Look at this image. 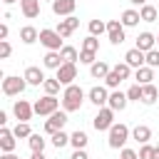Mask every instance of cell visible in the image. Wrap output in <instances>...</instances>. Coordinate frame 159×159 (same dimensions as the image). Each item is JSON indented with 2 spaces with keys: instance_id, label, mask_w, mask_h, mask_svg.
<instances>
[{
  "instance_id": "1",
  "label": "cell",
  "mask_w": 159,
  "mask_h": 159,
  "mask_svg": "<svg viewBox=\"0 0 159 159\" xmlns=\"http://www.w3.org/2000/svg\"><path fill=\"white\" fill-rule=\"evenodd\" d=\"M84 102V89L80 84H67L62 92V109L65 112H77Z\"/></svg>"
},
{
  "instance_id": "2",
  "label": "cell",
  "mask_w": 159,
  "mask_h": 159,
  "mask_svg": "<svg viewBox=\"0 0 159 159\" xmlns=\"http://www.w3.org/2000/svg\"><path fill=\"white\" fill-rule=\"evenodd\" d=\"M127 139H129V127L127 124H112L109 127V137H107V144L112 147V149H122L124 144H127Z\"/></svg>"
},
{
  "instance_id": "3",
  "label": "cell",
  "mask_w": 159,
  "mask_h": 159,
  "mask_svg": "<svg viewBox=\"0 0 159 159\" xmlns=\"http://www.w3.org/2000/svg\"><path fill=\"white\" fill-rule=\"evenodd\" d=\"M114 124V109L112 107H99V112L92 119V127L97 132H109V127Z\"/></svg>"
},
{
  "instance_id": "4",
  "label": "cell",
  "mask_w": 159,
  "mask_h": 159,
  "mask_svg": "<svg viewBox=\"0 0 159 159\" xmlns=\"http://www.w3.org/2000/svg\"><path fill=\"white\" fill-rule=\"evenodd\" d=\"M25 87H27V80H25V77H15V75H10V77L2 80V94H7V97H17V94H22Z\"/></svg>"
},
{
  "instance_id": "5",
  "label": "cell",
  "mask_w": 159,
  "mask_h": 159,
  "mask_svg": "<svg viewBox=\"0 0 159 159\" xmlns=\"http://www.w3.org/2000/svg\"><path fill=\"white\" fill-rule=\"evenodd\" d=\"M32 107H35V114H40V117H50L52 112L60 109V99H57L55 94H45V97L37 99Z\"/></svg>"
},
{
  "instance_id": "6",
  "label": "cell",
  "mask_w": 159,
  "mask_h": 159,
  "mask_svg": "<svg viewBox=\"0 0 159 159\" xmlns=\"http://www.w3.org/2000/svg\"><path fill=\"white\" fill-rule=\"evenodd\" d=\"M62 40H65V37H62L57 30H47V27H45V30H40V42H42L47 50H57V52H60V50L65 47V45H62Z\"/></svg>"
},
{
  "instance_id": "7",
  "label": "cell",
  "mask_w": 159,
  "mask_h": 159,
  "mask_svg": "<svg viewBox=\"0 0 159 159\" xmlns=\"http://www.w3.org/2000/svg\"><path fill=\"white\" fill-rule=\"evenodd\" d=\"M65 124H67V112H65V109H62V112L57 109V112H52V114H50V119L45 122V134H50V137H52V134H55V132H60Z\"/></svg>"
},
{
  "instance_id": "8",
  "label": "cell",
  "mask_w": 159,
  "mask_h": 159,
  "mask_svg": "<svg viewBox=\"0 0 159 159\" xmlns=\"http://www.w3.org/2000/svg\"><path fill=\"white\" fill-rule=\"evenodd\" d=\"M107 37L112 45H122L124 42V25L122 20H109L107 22Z\"/></svg>"
},
{
  "instance_id": "9",
  "label": "cell",
  "mask_w": 159,
  "mask_h": 159,
  "mask_svg": "<svg viewBox=\"0 0 159 159\" xmlns=\"http://www.w3.org/2000/svg\"><path fill=\"white\" fill-rule=\"evenodd\" d=\"M55 72H57L55 77H57L65 87H67V84H72V82L77 80V65H75V62H65V65H62L60 70H55Z\"/></svg>"
},
{
  "instance_id": "10",
  "label": "cell",
  "mask_w": 159,
  "mask_h": 159,
  "mask_svg": "<svg viewBox=\"0 0 159 159\" xmlns=\"http://www.w3.org/2000/svg\"><path fill=\"white\" fill-rule=\"evenodd\" d=\"M77 7V0H52V12L57 17H70Z\"/></svg>"
},
{
  "instance_id": "11",
  "label": "cell",
  "mask_w": 159,
  "mask_h": 159,
  "mask_svg": "<svg viewBox=\"0 0 159 159\" xmlns=\"http://www.w3.org/2000/svg\"><path fill=\"white\" fill-rule=\"evenodd\" d=\"M124 62H127L129 67L139 70V67H144V65H147V52H142V50L132 47V50H127V55H124Z\"/></svg>"
},
{
  "instance_id": "12",
  "label": "cell",
  "mask_w": 159,
  "mask_h": 159,
  "mask_svg": "<svg viewBox=\"0 0 159 159\" xmlns=\"http://www.w3.org/2000/svg\"><path fill=\"white\" fill-rule=\"evenodd\" d=\"M12 112H15V117H17L20 122H30V117H32L35 107H32L27 99H17V102L12 104Z\"/></svg>"
},
{
  "instance_id": "13",
  "label": "cell",
  "mask_w": 159,
  "mask_h": 159,
  "mask_svg": "<svg viewBox=\"0 0 159 159\" xmlns=\"http://www.w3.org/2000/svg\"><path fill=\"white\" fill-rule=\"evenodd\" d=\"M77 27H80V20H77L75 15H70V17H65V20H60V22H57V32H60L62 37H70Z\"/></svg>"
},
{
  "instance_id": "14",
  "label": "cell",
  "mask_w": 159,
  "mask_h": 159,
  "mask_svg": "<svg viewBox=\"0 0 159 159\" xmlns=\"http://www.w3.org/2000/svg\"><path fill=\"white\" fill-rule=\"evenodd\" d=\"M87 99H89L94 107H104V104L109 102V94H107L104 87H92V89L87 92Z\"/></svg>"
},
{
  "instance_id": "15",
  "label": "cell",
  "mask_w": 159,
  "mask_h": 159,
  "mask_svg": "<svg viewBox=\"0 0 159 159\" xmlns=\"http://www.w3.org/2000/svg\"><path fill=\"white\" fill-rule=\"evenodd\" d=\"M114 112H122V109H127V104H129V97H127V92H119V89H114L112 94H109V102H107Z\"/></svg>"
},
{
  "instance_id": "16",
  "label": "cell",
  "mask_w": 159,
  "mask_h": 159,
  "mask_svg": "<svg viewBox=\"0 0 159 159\" xmlns=\"http://www.w3.org/2000/svg\"><path fill=\"white\" fill-rule=\"evenodd\" d=\"M25 80H27V84H32V87H40V84H45V72L40 70V67H27L25 70V75H22Z\"/></svg>"
},
{
  "instance_id": "17",
  "label": "cell",
  "mask_w": 159,
  "mask_h": 159,
  "mask_svg": "<svg viewBox=\"0 0 159 159\" xmlns=\"http://www.w3.org/2000/svg\"><path fill=\"white\" fill-rule=\"evenodd\" d=\"M20 12L27 20H35L40 15V0H20Z\"/></svg>"
},
{
  "instance_id": "18",
  "label": "cell",
  "mask_w": 159,
  "mask_h": 159,
  "mask_svg": "<svg viewBox=\"0 0 159 159\" xmlns=\"http://www.w3.org/2000/svg\"><path fill=\"white\" fill-rule=\"evenodd\" d=\"M42 65H45L47 70H60V67L65 65V60H62V55H60L57 50H47V55L42 57Z\"/></svg>"
},
{
  "instance_id": "19",
  "label": "cell",
  "mask_w": 159,
  "mask_h": 159,
  "mask_svg": "<svg viewBox=\"0 0 159 159\" xmlns=\"http://www.w3.org/2000/svg\"><path fill=\"white\" fill-rule=\"evenodd\" d=\"M154 42H157V37H154L152 32H139V35H137V50H142V52L154 50Z\"/></svg>"
},
{
  "instance_id": "20",
  "label": "cell",
  "mask_w": 159,
  "mask_h": 159,
  "mask_svg": "<svg viewBox=\"0 0 159 159\" xmlns=\"http://www.w3.org/2000/svg\"><path fill=\"white\" fill-rule=\"evenodd\" d=\"M20 40H22L25 45H32V42L40 40V30L32 27V25H25V27H20Z\"/></svg>"
},
{
  "instance_id": "21",
  "label": "cell",
  "mask_w": 159,
  "mask_h": 159,
  "mask_svg": "<svg viewBox=\"0 0 159 159\" xmlns=\"http://www.w3.org/2000/svg\"><path fill=\"white\" fill-rule=\"evenodd\" d=\"M112 72V67L107 65V62H94V65H89V75L94 77V80H107V75Z\"/></svg>"
},
{
  "instance_id": "22",
  "label": "cell",
  "mask_w": 159,
  "mask_h": 159,
  "mask_svg": "<svg viewBox=\"0 0 159 159\" xmlns=\"http://www.w3.org/2000/svg\"><path fill=\"white\" fill-rule=\"evenodd\" d=\"M134 80H137V84H149V82L154 80V67L144 65V67L134 70Z\"/></svg>"
},
{
  "instance_id": "23",
  "label": "cell",
  "mask_w": 159,
  "mask_h": 159,
  "mask_svg": "<svg viewBox=\"0 0 159 159\" xmlns=\"http://www.w3.org/2000/svg\"><path fill=\"white\" fill-rule=\"evenodd\" d=\"M132 139L139 142V144H147V142L152 139V129H149L147 124H137V127L132 129Z\"/></svg>"
},
{
  "instance_id": "24",
  "label": "cell",
  "mask_w": 159,
  "mask_h": 159,
  "mask_svg": "<svg viewBox=\"0 0 159 159\" xmlns=\"http://www.w3.org/2000/svg\"><path fill=\"white\" fill-rule=\"evenodd\" d=\"M15 134H12V129H0V149L2 152H12L15 149Z\"/></svg>"
},
{
  "instance_id": "25",
  "label": "cell",
  "mask_w": 159,
  "mask_h": 159,
  "mask_svg": "<svg viewBox=\"0 0 159 159\" xmlns=\"http://www.w3.org/2000/svg\"><path fill=\"white\" fill-rule=\"evenodd\" d=\"M157 97H159V89H157L152 82H149V84H142V102H144V104H154Z\"/></svg>"
},
{
  "instance_id": "26",
  "label": "cell",
  "mask_w": 159,
  "mask_h": 159,
  "mask_svg": "<svg viewBox=\"0 0 159 159\" xmlns=\"http://www.w3.org/2000/svg\"><path fill=\"white\" fill-rule=\"evenodd\" d=\"M139 20H142L139 10H124L122 12V25L124 27H134V25H139Z\"/></svg>"
},
{
  "instance_id": "27",
  "label": "cell",
  "mask_w": 159,
  "mask_h": 159,
  "mask_svg": "<svg viewBox=\"0 0 159 159\" xmlns=\"http://www.w3.org/2000/svg\"><path fill=\"white\" fill-rule=\"evenodd\" d=\"M87 142H89V139H87V134H84V132H80V129L70 134V144H72L75 149H84V147H87Z\"/></svg>"
},
{
  "instance_id": "28",
  "label": "cell",
  "mask_w": 159,
  "mask_h": 159,
  "mask_svg": "<svg viewBox=\"0 0 159 159\" xmlns=\"http://www.w3.org/2000/svg\"><path fill=\"white\" fill-rule=\"evenodd\" d=\"M139 15H142L144 22H154V20H157V7H154V5H142V7H139Z\"/></svg>"
},
{
  "instance_id": "29",
  "label": "cell",
  "mask_w": 159,
  "mask_h": 159,
  "mask_svg": "<svg viewBox=\"0 0 159 159\" xmlns=\"http://www.w3.org/2000/svg\"><path fill=\"white\" fill-rule=\"evenodd\" d=\"M60 55H62L65 62H77V60H80V55H77V50H75L72 45H65V47L60 50Z\"/></svg>"
},
{
  "instance_id": "30",
  "label": "cell",
  "mask_w": 159,
  "mask_h": 159,
  "mask_svg": "<svg viewBox=\"0 0 159 159\" xmlns=\"http://www.w3.org/2000/svg\"><path fill=\"white\" fill-rule=\"evenodd\" d=\"M60 84H62V82H60L57 77H47L45 84H42V87H45V94H57V92H60Z\"/></svg>"
},
{
  "instance_id": "31",
  "label": "cell",
  "mask_w": 159,
  "mask_h": 159,
  "mask_svg": "<svg viewBox=\"0 0 159 159\" xmlns=\"http://www.w3.org/2000/svg\"><path fill=\"white\" fill-rule=\"evenodd\" d=\"M65 144H70V134H65L62 129L55 132V134H52V147H55V149H62Z\"/></svg>"
},
{
  "instance_id": "32",
  "label": "cell",
  "mask_w": 159,
  "mask_h": 159,
  "mask_svg": "<svg viewBox=\"0 0 159 159\" xmlns=\"http://www.w3.org/2000/svg\"><path fill=\"white\" fill-rule=\"evenodd\" d=\"M12 134H15L17 139H27L32 132H30V124H27V122H17V127L12 129Z\"/></svg>"
},
{
  "instance_id": "33",
  "label": "cell",
  "mask_w": 159,
  "mask_h": 159,
  "mask_svg": "<svg viewBox=\"0 0 159 159\" xmlns=\"http://www.w3.org/2000/svg\"><path fill=\"white\" fill-rule=\"evenodd\" d=\"M27 144H30L32 152H42V149H45V139H42L40 134H30V137H27Z\"/></svg>"
},
{
  "instance_id": "34",
  "label": "cell",
  "mask_w": 159,
  "mask_h": 159,
  "mask_svg": "<svg viewBox=\"0 0 159 159\" xmlns=\"http://www.w3.org/2000/svg\"><path fill=\"white\" fill-rule=\"evenodd\" d=\"M102 32H107V22H102V20H89V35H102Z\"/></svg>"
},
{
  "instance_id": "35",
  "label": "cell",
  "mask_w": 159,
  "mask_h": 159,
  "mask_svg": "<svg viewBox=\"0 0 159 159\" xmlns=\"http://www.w3.org/2000/svg\"><path fill=\"white\" fill-rule=\"evenodd\" d=\"M82 50H89V52H97V50H99V40H97L94 35H87V37L82 40Z\"/></svg>"
},
{
  "instance_id": "36",
  "label": "cell",
  "mask_w": 159,
  "mask_h": 159,
  "mask_svg": "<svg viewBox=\"0 0 159 159\" xmlns=\"http://www.w3.org/2000/svg\"><path fill=\"white\" fill-rule=\"evenodd\" d=\"M112 70H114V72H117V75H119L122 80H129V75H132V67H129L127 62H117V65H114Z\"/></svg>"
},
{
  "instance_id": "37",
  "label": "cell",
  "mask_w": 159,
  "mask_h": 159,
  "mask_svg": "<svg viewBox=\"0 0 159 159\" xmlns=\"http://www.w3.org/2000/svg\"><path fill=\"white\" fill-rule=\"evenodd\" d=\"M127 97H129V102H139V99H142V84L134 82V84L127 89Z\"/></svg>"
},
{
  "instance_id": "38",
  "label": "cell",
  "mask_w": 159,
  "mask_h": 159,
  "mask_svg": "<svg viewBox=\"0 0 159 159\" xmlns=\"http://www.w3.org/2000/svg\"><path fill=\"white\" fill-rule=\"evenodd\" d=\"M119 82H124V80H122L114 70H112V72L107 75V80H104V84H107V87H112V89H117V87H119Z\"/></svg>"
},
{
  "instance_id": "39",
  "label": "cell",
  "mask_w": 159,
  "mask_h": 159,
  "mask_svg": "<svg viewBox=\"0 0 159 159\" xmlns=\"http://www.w3.org/2000/svg\"><path fill=\"white\" fill-rule=\"evenodd\" d=\"M139 159H157V154H154V147L147 142V144H142V149H139Z\"/></svg>"
},
{
  "instance_id": "40",
  "label": "cell",
  "mask_w": 159,
  "mask_h": 159,
  "mask_svg": "<svg viewBox=\"0 0 159 159\" xmlns=\"http://www.w3.org/2000/svg\"><path fill=\"white\" fill-rule=\"evenodd\" d=\"M94 55H97V52L82 50V52H80V62H82V65H94V62H97V60H94Z\"/></svg>"
},
{
  "instance_id": "41",
  "label": "cell",
  "mask_w": 159,
  "mask_h": 159,
  "mask_svg": "<svg viewBox=\"0 0 159 159\" xmlns=\"http://www.w3.org/2000/svg\"><path fill=\"white\" fill-rule=\"evenodd\" d=\"M147 65L149 67H159V50H149L147 52Z\"/></svg>"
},
{
  "instance_id": "42",
  "label": "cell",
  "mask_w": 159,
  "mask_h": 159,
  "mask_svg": "<svg viewBox=\"0 0 159 159\" xmlns=\"http://www.w3.org/2000/svg\"><path fill=\"white\" fill-rule=\"evenodd\" d=\"M10 52H12L10 42H7V40H0V60H7V57H10Z\"/></svg>"
},
{
  "instance_id": "43",
  "label": "cell",
  "mask_w": 159,
  "mask_h": 159,
  "mask_svg": "<svg viewBox=\"0 0 159 159\" xmlns=\"http://www.w3.org/2000/svg\"><path fill=\"white\" fill-rule=\"evenodd\" d=\"M119 159H139V154L134 149H122V157Z\"/></svg>"
},
{
  "instance_id": "44",
  "label": "cell",
  "mask_w": 159,
  "mask_h": 159,
  "mask_svg": "<svg viewBox=\"0 0 159 159\" xmlns=\"http://www.w3.org/2000/svg\"><path fill=\"white\" fill-rule=\"evenodd\" d=\"M70 159H89V157H87V152H84V149H75Z\"/></svg>"
},
{
  "instance_id": "45",
  "label": "cell",
  "mask_w": 159,
  "mask_h": 159,
  "mask_svg": "<svg viewBox=\"0 0 159 159\" xmlns=\"http://www.w3.org/2000/svg\"><path fill=\"white\" fill-rule=\"evenodd\" d=\"M7 35H10V27L2 22V25H0V40H7Z\"/></svg>"
},
{
  "instance_id": "46",
  "label": "cell",
  "mask_w": 159,
  "mask_h": 159,
  "mask_svg": "<svg viewBox=\"0 0 159 159\" xmlns=\"http://www.w3.org/2000/svg\"><path fill=\"white\" fill-rule=\"evenodd\" d=\"M0 159H17V157H15L12 152H2V157H0Z\"/></svg>"
},
{
  "instance_id": "47",
  "label": "cell",
  "mask_w": 159,
  "mask_h": 159,
  "mask_svg": "<svg viewBox=\"0 0 159 159\" xmlns=\"http://www.w3.org/2000/svg\"><path fill=\"white\" fill-rule=\"evenodd\" d=\"M32 159H47V157H45L42 152H32Z\"/></svg>"
},
{
  "instance_id": "48",
  "label": "cell",
  "mask_w": 159,
  "mask_h": 159,
  "mask_svg": "<svg viewBox=\"0 0 159 159\" xmlns=\"http://www.w3.org/2000/svg\"><path fill=\"white\" fill-rule=\"evenodd\" d=\"M129 2H132V5H139V7H142V5H147V0H129Z\"/></svg>"
},
{
  "instance_id": "49",
  "label": "cell",
  "mask_w": 159,
  "mask_h": 159,
  "mask_svg": "<svg viewBox=\"0 0 159 159\" xmlns=\"http://www.w3.org/2000/svg\"><path fill=\"white\" fill-rule=\"evenodd\" d=\"M2 2H5V5H12V2H17V0H2Z\"/></svg>"
},
{
  "instance_id": "50",
  "label": "cell",
  "mask_w": 159,
  "mask_h": 159,
  "mask_svg": "<svg viewBox=\"0 0 159 159\" xmlns=\"http://www.w3.org/2000/svg\"><path fill=\"white\" fill-rule=\"evenodd\" d=\"M154 154H157V159H159V147H154Z\"/></svg>"
},
{
  "instance_id": "51",
  "label": "cell",
  "mask_w": 159,
  "mask_h": 159,
  "mask_svg": "<svg viewBox=\"0 0 159 159\" xmlns=\"http://www.w3.org/2000/svg\"><path fill=\"white\" fill-rule=\"evenodd\" d=\"M157 40H159V37H157Z\"/></svg>"
},
{
  "instance_id": "52",
  "label": "cell",
  "mask_w": 159,
  "mask_h": 159,
  "mask_svg": "<svg viewBox=\"0 0 159 159\" xmlns=\"http://www.w3.org/2000/svg\"><path fill=\"white\" fill-rule=\"evenodd\" d=\"M50 2H52V0H50Z\"/></svg>"
}]
</instances>
